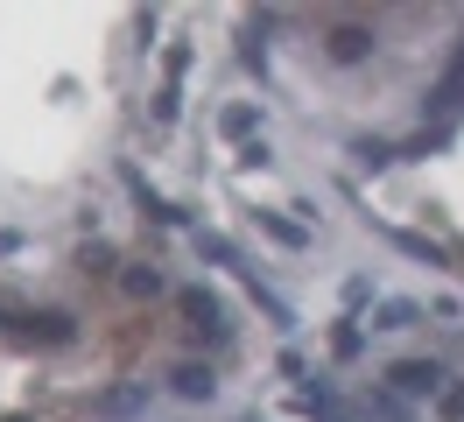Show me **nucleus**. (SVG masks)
Wrapping results in <instances>:
<instances>
[{
  "mask_svg": "<svg viewBox=\"0 0 464 422\" xmlns=\"http://www.w3.org/2000/svg\"><path fill=\"white\" fill-rule=\"evenodd\" d=\"M141 408H148V388H106V394H99V416H141Z\"/></svg>",
  "mask_w": 464,
  "mask_h": 422,
  "instance_id": "5",
  "label": "nucleus"
},
{
  "mask_svg": "<svg viewBox=\"0 0 464 422\" xmlns=\"http://www.w3.org/2000/svg\"><path fill=\"white\" fill-rule=\"evenodd\" d=\"M387 388L394 394H436L443 388V366L436 359H401V366H387Z\"/></svg>",
  "mask_w": 464,
  "mask_h": 422,
  "instance_id": "1",
  "label": "nucleus"
},
{
  "mask_svg": "<svg viewBox=\"0 0 464 422\" xmlns=\"http://www.w3.org/2000/svg\"><path fill=\"white\" fill-rule=\"evenodd\" d=\"M169 388L183 394V401H211V394H218V380H211V366H190V359H183V366L169 373Z\"/></svg>",
  "mask_w": 464,
  "mask_h": 422,
  "instance_id": "3",
  "label": "nucleus"
},
{
  "mask_svg": "<svg viewBox=\"0 0 464 422\" xmlns=\"http://www.w3.org/2000/svg\"><path fill=\"white\" fill-rule=\"evenodd\" d=\"M218 127H226V141H246L254 127H261V113H254V106H226V113H218Z\"/></svg>",
  "mask_w": 464,
  "mask_h": 422,
  "instance_id": "7",
  "label": "nucleus"
},
{
  "mask_svg": "<svg viewBox=\"0 0 464 422\" xmlns=\"http://www.w3.org/2000/svg\"><path fill=\"white\" fill-rule=\"evenodd\" d=\"M29 331L43 338V345H71V338H78V324H71L63 309H43V317H29Z\"/></svg>",
  "mask_w": 464,
  "mask_h": 422,
  "instance_id": "6",
  "label": "nucleus"
},
{
  "mask_svg": "<svg viewBox=\"0 0 464 422\" xmlns=\"http://www.w3.org/2000/svg\"><path fill=\"white\" fill-rule=\"evenodd\" d=\"M120 289H127V296H162V268H127Z\"/></svg>",
  "mask_w": 464,
  "mask_h": 422,
  "instance_id": "8",
  "label": "nucleus"
},
{
  "mask_svg": "<svg viewBox=\"0 0 464 422\" xmlns=\"http://www.w3.org/2000/svg\"><path fill=\"white\" fill-rule=\"evenodd\" d=\"M415 317H422L415 303H387L380 309V331H401V324H415Z\"/></svg>",
  "mask_w": 464,
  "mask_h": 422,
  "instance_id": "10",
  "label": "nucleus"
},
{
  "mask_svg": "<svg viewBox=\"0 0 464 422\" xmlns=\"http://www.w3.org/2000/svg\"><path fill=\"white\" fill-rule=\"evenodd\" d=\"M267 232H275L282 247H303V225H289V219H267Z\"/></svg>",
  "mask_w": 464,
  "mask_h": 422,
  "instance_id": "12",
  "label": "nucleus"
},
{
  "mask_svg": "<svg viewBox=\"0 0 464 422\" xmlns=\"http://www.w3.org/2000/svg\"><path fill=\"white\" fill-rule=\"evenodd\" d=\"M324 50H331V64H359V56L373 50V28H359V22H338L331 35H324Z\"/></svg>",
  "mask_w": 464,
  "mask_h": 422,
  "instance_id": "2",
  "label": "nucleus"
},
{
  "mask_svg": "<svg viewBox=\"0 0 464 422\" xmlns=\"http://www.w3.org/2000/svg\"><path fill=\"white\" fill-rule=\"evenodd\" d=\"M436 416H443V422H464V380H443V388H436Z\"/></svg>",
  "mask_w": 464,
  "mask_h": 422,
  "instance_id": "9",
  "label": "nucleus"
},
{
  "mask_svg": "<svg viewBox=\"0 0 464 422\" xmlns=\"http://www.w3.org/2000/svg\"><path fill=\"white\" fill-rule=\"evenodd\" d=\"M183 317L198 324V331H211V338H226V324H218V303L204 296V289H183Z\"/></svg>",
  "mask_w": 464,
  "mask_h": 422,
  "instance_id": "4",
  "label": "nucleus"
},
{
  "mask_svg": "<svg viewBox=\"0 0 464 422\" xmlns=\"http://www.w3.org/2000/svg\"><path fill=\"white\" fill-rule=\"evenodd\" d=\"M401 247H408V253H415V260H430V268H443V253H436V247H430V240H422V232H401Z\"/></svg>",
  "mask_w": 464,
  "mask_h": 422,
  "instance_id": "11",
  "label": "nucleus"
},
{
  "mask_svg": "<svg viewBox=\"0 0 464 422\" xmlns=\"http://www.w3.org/2000/svg\"><path fill=\"white\" fill-rule=\"evenodd\" d=\"M14 247H22V232H0V253H14Z\"/></svg>",
  "mask_w": 464,
  "mask_h": 422,
  "instance_id": "13",
  "label": "nucleus"
}]
</instances>
